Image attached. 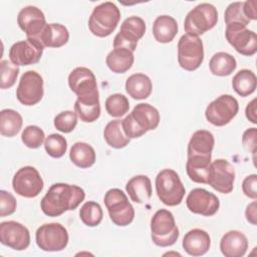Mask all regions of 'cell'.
<instances>
[{
    "instance_id": "1",
    "label": "cell",
    "mask_w": 257,
    "mask_h": 257,
    "mask_svg": "<svg viewBox=\"0 0 257 257\" xmlns=\"http://www.w3.org/2000/svg\"><path fill=\"white\" fill-rule=\"evenodd\" d=\"M84 198V190L79 186L56 183L48 189L42 198L40 208L46 216L58 217L66 211L76 209Z\"/></svg>"
},
{
    "instance_id": "2",
    "label": "cell",
    "mask_w": 257,
    "mask_h": 257,
    "mask_svg": "<svg viewBox=\"0 0 257 257\" xmlns=\"http://www.w3.org/2000/svg\"><path fill=\"white\" fill-rule=\"evenodd\" d=\"M120 20V11L117 6L110 2H103L93 8L89 19V31L97 37H106L116 28Z\"/></svg>"
},
{
    "instance_id": "3",
    "label": "cell",
    "mask_w": 257,
    "mask_h": 257,
    "mask_svg": "<svg viewBox=\"0 0 257 257\" xmlns=\"http://www.w3.org/2000/svg\"><path fill=\"white\" fill-rule=\"evenodd\" d=\"M156 192L163 204L174 207L180 205L185 196V187L177 174L172 169L162 170L156 177Z\"/></svg>"
},
{
    "instance_id": "4",
    "label": "cell",
    "mask_w": 257,
    "mask_h": 257,
    "mask_svg": "<svg viewBox=\"0 0 257 257\" xmlns=\"http://www.w3.org/2000/svg\"><path fill=\"white\" fill-rule=\"evenodd\" d=\"M179 229L174 215L167 209L158 210L151 219V237L155 245L169 247L179 238Z\"/></svg>"
},
{
    "instance_id": "5",
    "label": "cell",
    "mask_w": 257,
    "mask_h": 257,
    "mask_svg": "<svg viewBox=\"0 0 257 257\" xmlns=\"http://www.w3.org/2000/svg\"><path fill=\"white\" fill-rule=\"evenodd\" d=\"M218 21V12L214 5L201 3L194 7L186 16L184 29L187 34L200 36L212 29Z\"/></svg>"
},
{
    "instance_id": "6",
    "label": "cell",
    "mask_w": 257,
    "mask_h": 257,
    "mask_svg": "<svg viewBox=\"0 0 257 257\" xmlns=\"http://www.w3.org/2000/svg\"><path fill=\"white\" fill-rule=\"evenodd\" d=\"M104 205L111 222L119 227L131 224L135 218V209L126 195L117 188L109 189L104 195Z\"/></svg>"
},
{
    "instance_id": "7",
    "label": "cell",
    "mask_w": 257,
    "mask_h": 257,
    "mask_svg": "<svg viewBox=\"0 0 257 257\" xmlns=\"http://www.w3.org/2000/svg\"><path fill=\"white\" fill-rule=\"evenodd\" d=\"M204 59L203 41L198 36L184 34L178 42V62L187 71L200 67Z\"/></svg>"
},
{
    "instance_id": "8",
    "label": "cell",
    "mask_w": 257,
    "mask_h": 257,
    "mask_svg": "<svg viewBox=\"0 0 257 257\" xmlns=\"http://www.w3.org/2000/svg\"><path fill=\"white\" fill-rule=\"evenodd\" d=\"M68 232L60 223L43 224L35 233L37 246L46 252L63 250L68 244Z\"/></svg>"
},
{
    "instance_id": "9",
    "label": "cell",
    "mask_w": 257,
    "mask_h": 257,
    "mask_svg": "<svg viewBox=\"0 0 257 257\" xmlns=\"http://www.w3.org/2000/svg\"><path fill=\"white\" fill-rule=\"evenodd\" d=\"M239 103L231 94H222L211 101L205 111L207 120L216 126L229 123L238 113Z\"/></svg>"
},
{
    "instance_id": "10",
    "label": "cell",
    "mask_w": 257,
    "mask_h": 257,
    "mask_svg": "<svg viewBox=\"0 0 257 257\" xmlns=\"http://www.w3.org/2000/svg\"><path fill=\"white\" fill-rule=\"evenodd\" d=\"M12 187L16 194L24 198H35L43 190L44 183L39 172L31 166L20 168L12 179Z\"/></svg>"
},
{
    "instance_id": "11",
    "label": "cell",
    "mask_w": 257,
    "mask_h": 257,
    "mask_svg": "<svg viewBox=\"0 0 257 257\" xmlns=\"http://www.w3.org/2000/svg\"><path fill=\"white\" fill-rule=\"evenodd\" d=\"M44 45L37 37H27L15 42L9 49V58L17 66H26L37 63L43 53Z\"/></svg>"
},
{
    "instance_id": "12",
    "label": "cell",
    "mask_w": 257,
    "mask_h": 257,
    "mask_svg": "<svg viewBox=\"0 0 257 257\" xmlns=\"http://www.w3.org/2000/svg\"><path fill=\"white\" fill-rule=\"evenodd\" d=\"M44 94L43 78L34 71H25L19 80V84L16 89V97L23 105L31 106L38 103Z\"/></svg>"
},
{
    "instance_id": "13",
    "label": "cell",
    "mask_w": 257,
    "mask_h": 257,
    "mask_svg": "<svg viewBox=\"0 0 257 257\" xmlns=\"http://www.w3.org/2000/svg\"><path fill=\"white\" fill-rule=\"evenodd\" d=\"M225 36L227 41L240 54L252 56L257 51V35L254 31L240 23L226 25Z\"/></svg>"
},
{
    "instance_id": "14",
    "label": "cell",
    "mask_w": 257,
    "mask_h": 257,
    "mask_svg": "<svg viewBox=\"0 0 257 257\" xmlns=\"http://www.w3.org/2000/svg\"><path fill=\"white\" fill-rule=\"evenodd\" d=\"M146 32V22L139 16H131L126 18L114 36L113 48H124L135 51L138 41Z\"/></svg>"
},
{
    "instance_id": "15",
    "label": "cell",
    "mask_w": 257,
    "mask_h": 257,
    "mask_svg": "<svg viewBox=\"0 0 257 257\" xmlns=\"http://www.w3.org/2000/svg\"><path fill=\"white\" fill-rule=\"evenodd\" d=\"M235 181L234 167L224 159H218L211 163L208 182L214 190L222 194H229L233 191Z\"/></svg>"
},
{
    "instance_id": "16",
    "label": "cell",
    "mask_w": 257,
    "mask_h": 257,
    "mask_svg": "<svg viewBox=\"0 0 257 257\" xmlns=\"http://www.w3.org/2000/svg\"><path fill=\"white\" fill-rule=\"evenodd\" d=\"M186 205L190 212L210 217L218 212L220 201L215 194L203 188H196L187 196Z\"/></svg>"
},
{
    "instance_id": "17",
    "label": "cell",
    "mask_w": 257,
    "mask_h": 257,
    "mask_svg": "<svg viewBox=\"0 0 257 257\" xmlns=\"http://www.w3.org/2000/svg\"><path fill=\"white\" fill-rule=\"evenodd\" d=\"M0 242L17 251L25 250L30 244L29 230L16 221L2 222L0 224Z\"/></svg>"
},
{
    "instance_id": "18",
    "label": "cell",
    "mask_w": 257,
    "mask_h": 257,
    "mask_svg": "<svg viewBox=\"0 0 257 257\" xmlns=\"http://www.w3.org/2000/svg\"><path fill=\"white\" fill-rule=\"evenodd\" d=\"M68 85L77 97L98 93L95 75L87 67L79 66L74 68L68 75Z\"/></svg>"
},
{
    "instance_id": "19",
    "label": "cell",
    "mask_w": 257,
    "mask_h": 257,
    "mask_svg": "<svg viewBox=\"0 0 257 257\" xmlns=\"http://www.w3.org/2000/svg\"><path fill=\"white\" fill-rule=\"evenodd\" d=\"M19 28L27 37H37L46 26L44 13L36 6H26L22 8L17 16Z\"/></svg>"
},
{
    "instance_id": "20",
    "label": "cell",
    "mask_w": 257,
    "mask_h": 257,
    "mask_svg": "<svg viewBox=\"0 0 257 257\" xmlns=\"http://www.w3.org/2000/svg\"><path fill=\"white\" fill-rule=\"evenodd\" d=\"M183 249L191 256L206 254L211 246L210 235L202 229H192L187 232L182 242Z\"/></svg>"
},
{
    "instance_id": "21",
    "label": "cell",
    "mask_w": 257,
    "mask_h": 257,
    "mask_svg": "<svg viewBox=\"0 0 257 257\" xmlns=\"http://www.w3.org/2000/svg\"><path fill=\"white\" fill-rule=\"evenodd\" d=\"M247 249L248 239L238 230L228 231L220 241V250L225 257H242Z\"/></svg>"
},
{
    "instance_id": "22",
    "label": "cell",
    "mask_w": 257,
    "mask_h": 257,
    "mask_svg": "<svg viewBox=\"0 0 257 257\" xmlns=\"http://www.w3.org/2000/svg\"><path fill=\"white\" fill-rule=\"evenodd\" d=\"M215 139L211 132L206 130L196 131L188 144V157L202 156L212 157V151L214 149Z\"/></svg>"
},
{
    "instance_id": "23",
    "label": "cell",
    "mask_w": 257,
    "mask_h": 257,
    "mask_svg": "<svg viewBox=\"0 0 257 257\" xmlns=\"http://www.w3.org/2000/svg\"><path fill=\"white\" fill-rule=\"evenodd\" d=\"M125 191L131 200L138 204L148 202L152 197V183L148 176L138 175L128 180Z\"/></svg>"
},
{
    "instance_id": "24",
    "label": "cell",
    "mask_w": 257,
    "mask_h": 257,
    "mask_svg": "<svg viewBox=\"0 0 257 257\" xmlns=\"http://www.w3.org/2000/svg\"><path fill=\"white\" fill-rule=\"evenodd\" d=\"M74 109L77 116L83 122H93L100 115L99 94L77 97L74 103Z\"/></svg>"
},
{
    "instance_id": "25",
    "label": "cell",
    "mask_w": 257,
    "mask_h": 257,
    "mask_svg": "<svg viewBox=\"0 0 257 257\" xmlns=\"http://www.w3.org/2000/svg\"><path fill=\"white\" fill-rule=\"evenodd\" d=\"M131 114L136 122L146 132L156 130L160 123V112L150 103L137 104Z\"/></svg>"
},
{
    "instance_id": "26",
    "label": "cell",
    "mask_w": 257,
    "mask_h": 257,
    "mask_svg": "<svg viewBox=\"0 0 257 257\" xmlns=\"http://www.w3.org/2000/svg\"><path fill=\"white\" fill-rule=\"evenodd\" d=\"M44 47L58 48L65 45L69 39L67 28L59 23H48L38 36Z\"/></svg>"
},
{
    "instance_id": "27",
    "label": "cell",
    "mask_w": 257,
    "mask_h": 257,
    "mask_svg": "<svg viewBox=\"0 0 257 257\" xmlns=\"http://www.w3.org/2000/svg\"><path fill=\"white\" fill-rule=\"evenodd\" d=\"M212 157L192 156L188 157L186 171L189 178L199 184H207Z\"/></svg>"
},
{
    "instance_id": "28",
    "label": "cell",
    "mask_w": 257,
    "mask_h": 257,
    "mask_svg": "<svg viewBox=\"0 0 257 257\" xmlns=\"http://www.w3.org/2000/svg\"><path fill=\"white\" fill-rule=\"evenodd\" d=\"M178 33V23L175 18L169 15H161L156 18L153 24V35L160 43L171 42Z\"/></svg>"
},
{
    "instance_id": "29",
    "label": "cell",
    "mask_w": 257,
    "mask_h": 257,
    "mask_svg": "<svg viewBox=\"0 0 257 257\" xmlns=\"http://www.w3.org/2000/svg\"><path fill=\"white\" fill-rule=\"evenodd\" d=\"M153 89L151 78L144 73H134L125 81V90L134 99L148 98Z\"/></svg>"
},
{
    "instance_id": "30",
    "label": "cell",
    "mask_w": 257,
    "mask_h": 257,
    "mask_svg": "<svg viewBox=\"0 0 257 257\" xmlns=\"http://www.w3.org/2000/svg\"><path fill=\"white\" fill-rule=\"evenodd\" d=\"M134 52L124 48H113L106 56L105 63L114 73H124L133 66Z\"/></svg>"
},
{
    "instance_id": "31",
    "label": "cell",
    "mask_w": 257,
    "mask_h": 257,
    "mask_svg": "<svg viewBox=\"0 0 257 257\" xmlns=\"http://www.w3.org/2000/svg\"><path fill=\"white\" fill-rule=\"evenodd\" d=\"M70 161L80 169L90 168L96 159L94 149L83 142H77L72 145L69 152Z\"/></svg>"
},
{
    "instance_id": "32",
    "label": "cell",
    "mask_w": 257,
    "mask_h": 257,
    "mask_svg": "<svg viewBox=\"0 0 257 257\" xmlns=\"http://www.w3.org/2000/svg\"><path fill=\"white\" fill-rule=\"evenodd\" d=\"M23 118L21 114L11 108L2 109L0 112V134L3 137H15L21 130Z\"/></svg>"
},
{
    "instance_id": "33",
    "label": "cell",
    "mask_w": 257,
    "mask_h": 257,
    "mask_svg": "<svg viewBox=\"0 0 257 257\" xmlns=\"http://www.w3.org/2000/svg\"><path fill=\"white\" fill-rule=\"evenodd\" d=\"M236 67L237 62L235 57L223 51L215 53L209 61L210 71L217 76H228L236 69Z\"/></svg>"
},
{
    "instance_id": "34",
    "label": "cell",
    "mask_w": 257,
    "mask_h": 257,
    "mask_svg": "<svg viewBox=\"0 0 257 257\" xmlns=\"http://www.w3.org/2000/svg\"><path fill=\"white\" fill-rule=\"evenodd\" d=\"M122 119L110 120L103 130V138L106 144L113 149H122L130 144L128 139L121 127Z\"/></svg>"
},
{
    "instance_id": "35",
    "label": "cell",
    "mask_w": 257,
    "mask_h": 257,
    "mask_svg": "<svg viewBox=\"0 0 257 257\" xmlns=\"http://www.w3.org/2000/svg\"><path fill=\"white\" fill-rule=\"evenodd\" d=\"M256 75L252 70L249 69L239 70L232 79L233 89L236 93L243 97L252 94L256 89Z\"/></svg>"
},
{
    "instance_id": "36",
    "label": "cell",
    "mask_w": 257,
    "mask_h": 257,
    "mask_svg": "<svg viewBox=\"0 0 257 257\" xmlns=\"http://www.w3.org/2000/svg\"><path fill=\"white\" fill-rule=\"evenodd\" d=\"M103 212L100 205L93 201L85 202L79 209V218L88 227H95L102 221Z\"/></svg>"
},
{
    "instance_id": "37",
    "label": "cell",
    "mask_w": 257,
    "mask_h": 257,
    "mask_svg": "<svg viewBox=\"0 0 257 257\" xmlns=\"http://www.w3.org/2000/svg\"><path fill=\"white\" fill-rule=\"evenodd\" d=\"M105 109L110 116L120 117L130 109L128 99L121 93L111 94L105 99Z\"/></svg>"
},
{
    "instance_id": "38",
    "label": "cell",
    "mask_w": 257,
    "mask_h": 257,
    "mask_svg": "<svg viewBox=\"0 0 257 257\" xmlns=\"http://www.w3.org/2000/svg\"><path fill=\"white\" fill-rule=\"evenodd\" d=\"M44 149L50 157L61 158L66 153L67 141L59 134H51L44 141Z\"/></svg>"
},
{
    "instance_id": "39",
    "label": "cell",
    "mask_w": 257,
    "mask_h": 257,
    "mask_svg": "<svg viewBox=\"0 0 257 257\" xmlns=\"http://www.w3.org/2000/svg\"><path fill=\"white\" fill-rule=\"evenodd\" d=\"M21 141L29 149H38L44 143L45 135L39 126L28 125L22 132Z\"/></svg>"
},
{
    "instance_id": "40",
    "label": "cell",
    "mask_w": 257,
    "mask_h": 257,
    "mask_svg": "<svg viewBox=\"0 0 257 257\" xmlns=\"http://www.w3.org/2000/svg\"><path fill=\"white\" fill-rule=\"evenodd\" d=\"M0 69H1V79H0L1 89H7L12 87L15 84L17 76L19 74V67L9 60H1Z\"/></svg>"
},
{
    "instance_id": "41",
    "label": "cell",
    "mask_w": 257,
    "mask_h": 257,
    "mask_svg": "<svg viewBox=\"0 0 257 257\" xmlns=\"http://www.w3.org/2000/svg\"><path fill=\"white\" fill-rule=\"evenodd\" d=\"M224 20L226 25L240 23L247 26L250 20L245 16L243 10V2H233L229 4L224 13Z\"/></svg>"
},
{
    "instance_id": "42",
    "label": "cell",
    "mask_w": 257,
    "mask_h": 257,
    "mask_svg": "<svg viewBox=\"0 0 257 257\" xmlns=\"http://www.w3.org/2000/svg\"><path fill=\"white\" fill-rule=\"evenodd\" d=\"M77 124V114L72 110H64L54 117V126L57 131L68 134L72 132Z\"/></svg>"
},
{
    "instance_id": "43",
    "label": "cell",
    "mask_w": 257,
    "mask_h": 257,
    "mask_svg": "<svg viewBox=\"0 0 257 257\" xmlns=\"http://www.w3.org/2000/svg\"><path fill=\"white\" fill-rule=\"evenodd\" d=\"M16 207H17V203L14 196L5 190H1L0 191V216L5 217V216L12 215L16 211Z\"/></svg>"
},
{
    "instance_id": "44",
    "label": "cell",
    "mask_w": 257,
    "mask_h": 257,
    "mask_svg": "<svg viewBox=\"0 0 257 257\" xmlns=\"http://www.w3.org/2000/svg\"><path fill=\"white\" fill-rule=\"evenodd\" d=\"M121 127L128 139H137L147 133L136 122L131 113L121 120Z\"/></svg>"
},
{
    "instance_id": "45",
    "label": "cell",
    "mask_w": 257,
    "mask_h": 257,
    "mask_svg": "<svg viewBox=\"0 0 257 257\" xmlns=\"http://www.w3.org/2000/svg\"><path fill=\"white\" fill-rule=\"evenodd\" d=\"M242 144L244 149L253 155V160H255V155L257 151V131L255 127H250L246 130L242 136Z\"/></svg>"
},
{
    "instance_id": "46",
    "label": "cell",
    "mask_w": 257,
    "mask_h": 257,
    "mask_svg": "<svg viewBox=\"0 0 257 257\" xmlns=\"http://www.w3.org/2000/svg\"><path fill=\"white\" fill-rule=\"evenodd\" d=\"M257 175L252 174L247 176L242 182V191L245 196L250 199H257Z\"/></svg>"
},
{
    "instance_id": "47",
    "label": "cell",
    "mask_w": 257,
    "mask_h": 257,
    "mask_svg": "<svg viewBox=\"0 0 257 257\" xmlns=\"http://www.w3.org/2000/svg\"><path fill=\"white\" fill-rule=\"evenodd\" d=\"M255 6H256V1L255 0H248L246 2H243V10H244L245 16L250 21L257 19Z\"/></svg>"
},
{
    "instance_id": "48",
    "label": "cell",
    "mask_w": 257,
    "mask_h": 257,
    "mask_svg": "<svg viewBox=\"0 0 257 257\" xmlns=\"http://www.w3.org/2000/svg\"><path fill=\"white\" fill-rule=\"evenodd\" d=\"M257 203L256 201H253L252 203H250L246 210H245V216H246V220L251 223L252 225H256V218H257Z\"/></svg>"
},
{
    "instance_id": "49",
    "label": "cell",
    "mask_w": 257,
    "mask_h": 257,
    "mask_svg": "<svg viewBox=\"0 0 257 257\" xmlns=\"http://www.w3.org/2000/svg\"><path fill=\"white\" fill-rule=\"evenodd\" d=\"M245 115L249 121L252 123H257V118H256V98H253L246 106L245 109Z\"/></svg>"
}]
</instances>
